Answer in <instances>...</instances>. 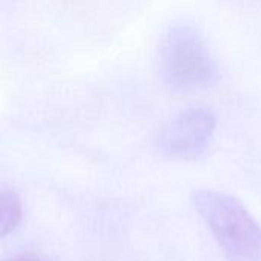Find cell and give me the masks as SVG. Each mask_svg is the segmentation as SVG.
I'll list each match as a JSON object with an SVG mask.
<instances>
[{
  "mask_svg": "<svg viewBox=\"0 0 261 261\" xmlns=\"http://www.w3.org/2000/svg\"><path fill=\"white\" fill-rule=\"evenodd\" d=\"M158 66L162 83L176 92H194L217 83L219 67L203 34L190 23H176L164 34Z\"/></svg>",
  "mask_w": 261,
  "mask_h": 261,
  "instance_id": "1",
  "label": "cell"
},
{
  "mask_svg": "<svg viewBox=\"0 0 261 261\" xmlns=\"http://www.w3.org/2000/svg\"><path fill=\"white\" fill-rule=\"evenodd\" d=\"M191 202L228 261H261V226L236 197L208 188Z\"/></svg>",
  "mask_w": 261,
  "mask_h": 261,
  "instance_id": "2",
  "label": "cell"
},
{
  "mask_svg": "<svg viewBox=\"0 0 261 261\" xmlns=\"http://www.w3.org/2000/svg\"><path fill=\"white\" fill-rule=\"evenodd\" d=\"M217 128L214 112L190 107L174 115L159 132L156 145L161 154L174 161H197L213 145Z\"/></svg>",
  "mask_w": 261,
  "mask_h": 261,
  "instance_id": "3",
  "label": "cell"
},
{
  "mask_svg": "<svg viewBox=\"0 0 261 261\" xmlns=\"http://www.w3.org/2000/svg\"><path fill=\"white\" fill-rule=\"evenodd\" d=\"M23 220V202L12 188H2L0 194V237H6Z\"/></svg>",
  "mask_w": 261,
  "mask_h": 261,
  "instance_id": "4",
  "label": "cell"
}]
</instances>
